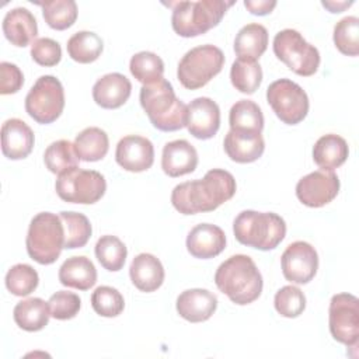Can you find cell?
<instances>
[{"mask_svg": "<svg viewBox=\"0 0 359 359\" xmlns=\"http://www.w3.org/2000/svg\"><path fill=\"white\" fill-rule=\"evenodd\" d=\"M234 194L233 174L222 168H212L201 180L175 185L171 192V203L182 215H196L217 209Z\"/></svg>", "mask_w": 359, "mask_h": 359, "instance_id": "6da1fadb", "label": "cell"}, {"mask_svg": "<svg viewBox=\"0 0 359 359\" xmlns=\"http://www.w3.org/2000/svg\"><path fill=\"white\" fill-rule=\"evenodd\" d=\"M217 289L233 303L245 306L255 302L262 292V275L252 258L236 254L219 265L215 273Z\"/></svg>", "mask_w": 359, "mask_h": 359, "instance_id": "7a4b0ae2", "label": "cell"}, {"mask_svg": "<svg viewBox=\"0 0 359 359\" xmlns=\"http://www.w3.org/2000/svg\"><path fill=\"white\" fill-rule=\"evenodd\" d=\"M139 100L156 129L175 132L187 126L188 105L177 98L171 83L165 79L142 86Z\"/></svg>", "mask_w": 359, "mask_h": 359, "instance_id": "3957f363", "label": "cell"}, {"mask_svg": "<svg viewBox=\"0 0 359 359\" xmlns=\"http://www.w3.org/2000/svg\"><path fill=\"white\" fill-rule=\"evenodd\" d=\"M233 231L240 244L269 251L285 238L286 223L273 212L243 210L234 219Z\"/></svg>", "mask_w": 359, "mask_h": 359, "instance_id": "277c9868", "label": "cell"}, {"mask_svg": "<svg viewBox=\"0 0 359 359\" xmlns=\"http://www.w3.org/2000/svg\"><path fill=\"white\" fill-rule=\"evenodd\" d=\"M234 1L223 0H199V1H175L172 7L171 25L175 34L184 38L202 35L216 27L224 17Z\"/></svg>", "mask_w": 359, "mask_h": 359, "instance_id": "5b68a950", "label": "cell"}, {"mask_svg": "<svg viewBox=\"0 0 359 359\" xmlns=\"http://www.w3.org/2000/svg\"><path fill=\"white\" fill-rule=\"evenodd\" d=\"M25 247L28 255L41 265L53 264L65 248V227L60 216L41 212L32 217Z\"/></svg>", "mask_w": 359, "mask_h": 359, "instance_id": "8992f818", "label": "cell"}, {"mask_svg": "<svg viewBox=\"0 0 359 359\" xmlns=\"http://www.w3.org/2000/svg\"><path fill=\"white\" fill-rule=\"evenodd\" d=\"M224 65V55L220 48L206 43L188 50L178 63L177 77L188 90L206 86Z\"/></svg>", "mask_w": 359, "mask_h": 359, "instance_id": "52a82bcc", "label": "cell"}, {"mask_svg": "<svg viewBox=\"0 0 359 359\" xmlns=\"http://www.w3.org/2000/svg\"><path fill=\"white\" fill-rule=\"evenodd\" d=\"M273 53L299 76H313L320 66L318 49L292 28L279 31L273 38Z\"/></svg>", "mask_w": 359, "mask_h": 359, "instance_id": "ba28073f", "label": "cell"}, {"mask_svg": "<svg viewBox=\"0 0 359 359\" xmlns=\"http://www.w3.org/2000/svg\"><path fill=\"white\" fill-rule=\"evenodd\" d=\"M55 189L57 196L65 202L91 205L104 196L107 182L104 175L95 170L74 167L57 175Z\"/></svg>", "mask_w": 359, "mask_h": 359, "instance_id": "9c48e42d", "label": "cell"}, {"mask_svg": "<svg viewBox=\"0 0 359 359\" xmlns=\"http://www.w3.org/2000/svg\"><path fill=\"white\" fill-rule=\"evenodd\" d=\"M65 108V90L59 79L41 76L25 97V111L38 123L55 122Z\"/></svg>", "mask_w": 359, "mask_h": 359, "instance_id": "30bf717a", "label": "cell"}, {"mask_svg": "<svg viewBox=\"0 0 359 359\" xmlns=\"http://www.w3.org/2000/svg\"><path fill=\"white\" fill-rule=\"evenodd\" d=\"M266 101L275 115L286 125H297L309 112L306 91L289 79H279L266 88Z\"/></svg>", "mask_w": 359, "mask_h": 359, "instance_id": "8fae6325", "label": "cell"}, {"mask_svg": "<svg viewBox=\"0 0 359 359\" xmlns=\"http://www.w3.org/2000/svg\"><path fill=\"white\" fill-rule=\"evenodd\" d=\"M328 324L332 338L346 346H356L359 339V300L351 293L331 297Z\"/></svg>", "mask_w": 359, "mask_h": 359, "instance_id": "7c38bea8", "label": "cell"}, {"mask_svg": "<svg viewBox=\"0 0 359 359\" xmlns=\"http://www.w3.org/2000/svg\"><path fill=\"white\" fill-rule=\"evenodd\" d=\"M280 265L286 280L304 285L309 283L317 273L318 255L316 248L307 241H294L283 251Z\"/></svg>", "mask_w": 359, "mask_h": 359, "instance_id": "4fadbf2b", "label": "cell"}, {"mask_svg": "<svg viewBox=\"0 0 359 359\" xmlns=\"http://www.w3.org/2000/svg\"><path fill=\"white\" fill-rule=\"evenodd\" d=\"M339 192V180L334 171L318 170L313 171L296 184L297 199L309 208H321L331 201Z\"/></svg>", "mask_w": 359, "mask_h": 359, "instance_id": "5bb4252c", "label": "cell"}, {"mask_svg": "<svg viewBox=\"0 0 359 359\" xmlns=\"http://www.w3.org/2000/svg\"><path fill=\"white\" fill-rule=\"evenodd\" d=\"M115 160L126 171H146L154 163L153 143L147 137L139 135H128L118 142Z\"/></svg>", "mask_w": 359, "mask_h": 359, "instance_id": "9a60e30c", "label": "cell"}, {"mask_svg": "<svg viewBox=\"0 0 359 359\" xmlns=\"http://www.w3.org/2000/svg\"><path fill=\"white\" fill-rule=\"evenodd\" d=\"M188 132L201 140L213 137L220 128V108L209 97H198L188 105Z\"/></svg>", "mask_w": 359, "mask_h": 359, "instance_id": "2e32d148", "label": "cell"}, {"mask_svg": "<svg viewBox=\"0 0 359 359\" xmlns=\"http://www.w3.org/2000/svg\"><path fill=\"white\" fill-rule=\"evenodd\" d=\"M226 247L224 231L210 223L196 224L187 237V250L194 258L209 259L217 257Z\"/></svg>", "mask_w": 359, "mask_h": 359, "instance_id": "e0dca14e", "label": "cell"}, {"mask_svg": "<svg viewBox=\"0 0 359 359\" xmlns=\"http://www.w3.org/2000/svg\"><path fill=\"white\" fill-rule=\"evenodd\" d=\"M32 129L18 118L7 119L1 126V151L10 160H22L32 151Z\"/></svg>", "mask_w": 359, "mask_h": 359, "instance_id": "ac0fdd59", "label": "cell"}, {"mask_svg": "<svg viewBox=\"0 0 359 359\" xmlns=\"http://www.w3.org/2000/svg\"><path fill=\"white\" fill-rule=\"evenodd\" d=\"M178 314L189 323L209 320L217 309V297L208 289H188L177 297Z\"/></svg>", "mask_w": 359, "mask_h": 359, "instance_id": "d6986e66", "label": "cell"}, {"mask_svg": "<svg viewBox=\"0 0 359 359\" xmlns=\"http://www.w3.org/2000/svg\"><path fill=\"white\" fill-rule=\"evenodd\" d=\"M198 165L196 149L185 139H177L165 143L161 154V168L171 177H181L195 171Z\"/></svg>", "mask_w": 359, "mask_h": 359, "instance_id": "ffe728a7", "label": "cell"}, {"mask_svg": "<svg viewBox=\"0 0 359 359\" xmlns=\"http://www.w3.org/2000/svg\"><path fill=\"white\" fill-rule=\"evenodd\" d=\"M132 93L129 79L121 73H108L93 86V98L97 105L105 109L122 107Z\"/></svg>", "mask_w": 359, "mask_h": 359, "instance_id": "44dd1931", "label": "cell"}, {"mask_svg": "<svg viewBox=\"0 0 359 359\" xmlns=\"http://www.w3.org/2000/svg\"><path fill=\"white\" fill-rule=\"evenodd\" d=\"M3 34L14 46L24 48L29 45L38 35V24L34 14L25 7L8 10L3 18Z\"/></svg>", "mask_w": 359, "mask_h": 359, "instance_id": "7402d4cb", "label": "cell"}, {"mask_svg": "<svg viewBox=\"0 0 359 359\" xmlns=\"http://www.w3.org/2000/svg\"><path fill=\"white\" fill-rule=\"evenodd\" d=\"M223 146L230 160L241 164L258 160L265 150V142L261 133L238 132L231 129L227 132Z\"/></svg>", "mask_w": 359, "mask_h": 359, "instance_id": "603a6c76", "label": "cell"}, {"mask_svg": "<svg viewBox=\"0 0 359 359\" xmlns=\"http://www.w3.org/2000/svg\"><path fill=\"white\" fill-rule=\"evenodd\" d=\"M132 283L140 292H154L164 282V268L157 257L149 252H142L132 259L129 266Z\"/></svg>", "mask_w": 359, "mask_h": 359, "instance_id": "cb8c5ba5", "label": "cell"}, {"mask_svg": "<svg viewBox=\"0 0 359 359\" xmlns=\"http://www.w3.org/2000/svg\"><path fill=\"white\" fill-rule=\"evenodd\" d=\"M59 282L67 287L88 290L97 282V269L87 257H70L59 268Z\"/></svg>", "mask_w": 359, "mask_h": 359, "instance_id": "d4e9b609", "label": "cell"}, {"mask_svg": "<svg viewBox=\"0 0 359 359\" xmlns=\"http://www.w3.org/2000/svg\"><path fill=\"white\" fill-rule=\"evenodd\" d=\"M349 154L348 143L344 137L328 133L321 136L313 147V160L321 168L332 171L334 168L341 167Z\"/></svg>", "mask_w": 359, "mask_h": 359, "instance_id": "484cf974", "label": "cell"}, {"mask_svg": "<svg viewBox=\"0 0 359 359\" xmlns=\"http://www.w3.org/2000/svg\"><path fill=\"white\" fill-rule=\"evenodd\" d=\"M15 324L28 332L41 331L49 323V303L41 297H29L15 304L13 310Z\"/></svg>", "mask_w": 359, "mask_h": 359, "instance_id": "4316f807", "label": "cell"}, {"mask_svg": "<svg viewBox=\"0 0 359 359\" xmlns=\"http://www.w3.org/2000/svg\"><path fill=\"white\" fill-rule=\"evenodd\" d=\"M268 48V31L264 25L251 22L244 25L236 35L234 52L237 59L255 60L262 56Z\"/></svg>", "mask_w": 359, "mask_h": 359, "instance_id": "83f0119b", "label": "cell"}, {"mask_svg": "<svg viewBox=\"0 0 359 359\" xmlns=\"http://www.w3.org/2000/svg\"><path fill=\"white\" fill-rule=\"evenodd\" d=\"M74 149L80 160L98 161L102 160L109 149V139L105 130L97 126L83 129L74 139Z\"/></svg>", "mask_w": 359, "mask_h": 359, "instance_id": "f1b7e54d", "label": "cell"}, {"mask_svg": "<svg viewBox=\"0 0 359 359\" xmlns=\"http://www.w3.org/2000/svg\"><path fill=\"white\" fill-rule=\"evenodd\" d=\"M229 123L231 130L261 133L264 129V115L254 101L240 100L230 108Z\"/></svg>", "mask_w": 359, "mask_h": 359, "instance_id": "f546056e", "label": "cell"}, {"mask_svg": "<svg viewBox=\"0 0 359 359\" xmlns=\"http://www.w3.org/2000/svg\"><path fill=\"white\" fill-rule=\"evenodd\" d=\"M69 56L79 63H91L97 60L104 49L102 39L93 31H79L67 41Z\"/></svg>", "mask_w": 359, "mask_h": 359, "instance_id": "4dcf8cb0", "label": "cell"}, {"mask_svg": "<svg viewBox=\"0 0 359 359\" xmlns=\"http://www.w3.org/2000/svg\"><path fill=\"white\" fill-rule=\"evenodd\" d=\"M79 160L74 144L65 139L50 143L43 153V163L46 168L57 175L77 167Z\"/></svg>", "mask_w": 359, "mask_h": 359, "instance_id": "1f68e13d", "label": "cell"}, {"mask_svg": "<svg viewBox=\"0 0 359 359\" xmlns=\"http://www.w3.org/2000/svg\"><path fill=\"white\" fill-rule=\"evenodd\" d=\"M65 227V248H81L91 237L93 229L87 216L79 212H60L59 213Z\"/></svg>", "mask_w": 359, "mask_h": 359, "instance_id": "d6a6232c", "label": "cell"}, {"mask_svg": "<svg viewBox=\"0 0 359 359\" xmlns=\"http://www.w3.org/2000/svg\"><path fill=\"white\" fill-rule=\"evenodd\" d=\"M36 4L41 6L43 20L52 29H67L77 18V4L73 0H52Z\"/></svg>", "mask_w": 359, "mask_h": 359, "instance_id": "836d02e7", "label": "cell"}, {"mask_svg": "<svg viewBox=\"0 0 359 359\" xmlns=\"http://www.w3.org/2000/svg\"><path fill=\"white\" fill-rule=\"evenodd\" d=\"M129 70L132 76L144 84L156 83L163 77L164 74V62L160 56H157L153 52L142 50L132 56L129 63Z\"/></svg>", "mask_w": 359, "mask_h": 359, "instance_id": "e575fe53", "label": "cell"}, {"mask_svg": "<svg viewBox=\"0 0 359 359\" xmlns=\"http://www.w3.org/2000/svg\"><path fill=\"white\" fill-rule=\"evenodd\" d=\"M95 257L98 262L111 272H118L123 268L128 250L126 245L116 237L111 234L101 236L95 244Z\"/></svg>", "mask_w": 359, "mask_h": 359, "instance_id": "d590c367", "label": "cell"}, {"mask_svg": "<svg viewBox=\"0 0 359 359\" xmlns=\"http://www.w3.org/2000/svg\"><path fill=\"white\" fill-rule=\"evenodd\" d=\"M230 80L233 87L240 93L252 94L261 86L262 69L255 60L237 59L231 65Z\"/></svg>", "mask_w": 359, "mask_h": 359, "instance_id": "8d00e7d4", "label": "cell"}, {"mask_svg": "<svg viewBox=\"0 0 359 359\" xmlns=\"http://www.w3.org/2000/svg\"><path fill=\"white\" fill-rule=\"evenodd\" d=\"M6 287L14 296H28L39 283L38 272L28 264H17L6 273Z\"/></svg>", "mask_w": 359, "mask_h": 359, "instance_id": "74e56055", "label": "cell"}, {"mask_svg": "<svg viewBox=\"0 0 359 359\" xmlns=\"http://www.w3.org/2000/svg\"><path fill=\"white\" fill-rule=\"evenodd\" d=\"M334 43L337 49L346 56L359 53V18L348 15L339 20L334 27Z\"/></svg>", "mask_w": 359, "mask_h": 359, "instance_id": "f35d334b", "label": "cell"}, {"mask_svg": "<svg viewBox=\"0 0 359 359\" xmlns=\"http://www.w3.org/2000/svg\"><path fill=\"white\" fill-rule=\"evenodd\" d=\"M91 306L101 317H116L123 311L125 300L112 286H98L91 294Z\"/></svg>", "mask_w": 359, "mask_h": 359, "instance_id": "ab89813d", "label": "cell"}, {"mask_svg": "<svg viewBox=\"0 0 359 359\" xmlns=\"http://www.w3.org/2000/svg\"><path fill=\"white\" fill-rule=\"evenodd\" d=\"M276 311L287 318L299 317L306 309V296L304 293L293 285L280 287L273 299Z\"/></svg>", "mask_w": 359, "mask_h": 359, "instance_id": "60d3db41", "label": "cell"}, {"mask_svg": "<svg viewBox=\"0 0 359 359\" xmlns=\"http://www.w3.org/2000/svg\"><path fill=\"white\" fill-rule=\"evenodd\" d=\"M50 316L56 320H70L77 316L81 307L80 297L67 290H59L49 297Z\"/></svg>", "mask_w": 359, "mask_h": 359, "instance_id": "b9f144b4", "label": "cell"}, {"mask_svg": "<svg viewBox=\"0 0 359 359\" xmlns=\"http://www.w3.org/2000/svg\"><path fill=\"white\" fill-rule=\"evenodd\" d=\"M31 57L35 63L52 67L62 59V48L52 38H38L31 43Z\"/></svg>", "mask_w": 359, "mask_h": 359, "instance_id": "7bdbcfd3", "label": "cell"}, {"mask_svg": "<svg viewBox=\"0 0 359 359\" xmlns=\"http://www.w3.org/2000/svg\"><path fill=\"white\" fill-rule=\"evenodd\" d=\"M24 84V76L20 67L10 62L0 63V94H15Z\"/></svg>", "mask_w": 359, "mask_h": 359, "instance_id": "ee69618b", "label": "cell"}, {"mask_svg": "<svg viewBox=\"0 0 359 359\" xmlns=\"http://www.w3.org/2000/svg\"><path fill=\"white\" fill-rule=\"evenodd\" d=\"M244 6L254 15H266L276 7V1H273V0H271V1L269 0H245Z\"/></svg>", "mask_w": 359, "mask_h": 359, "instance_id": "f6af8a7d", "label": "cell"}, {"mask_svg": "<svg viewBox=\"0 0 359 359\" xmlns=\"http://www.w3.org/2000/svg\"><path fill=\"white\" fill-rule=\"evenodd\" d=\"M325 8H328L331 13H341L344 11L346 7L352 6L353 1H323L321 3Z\"/></svg>", "mask_w": 359, "mask_h": 359, "instance_id": "bcb514c9", "label": "cell"}]
</instances>
